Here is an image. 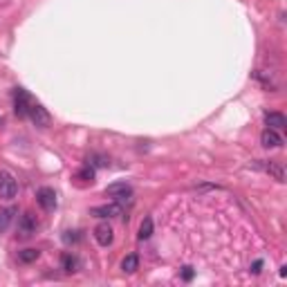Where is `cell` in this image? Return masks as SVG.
Listing matches in <instances>:
<instances>
[{"mask_svg": "<svg viewBox=\"0 0 287 287\" xmlns=\"http://www.w3.org/2000/svg\"><path fill=\"white\" fill-rule=\"evenodd\" d=\"M18 195V182L16 177L7 171H0V197L3 200H14Z\"/></svg>", "mask_w": 287, "mask_h": 287, "instance_id": "1", "label": "cell"}, {"mask_svg": "<svg viewBox=\"0 0 287 287\" xmlns=\"http://www.w3.org/2000/svg\"><path fill=\"white\" fill-rule=\"evenodd\" d=\"M36 229H38V220H36V216L34 213H23L20 216V220H18V238L20 240H27V238H32L34 233H36Z\"/></svg>", "mask_w": 287, "mask_h": 287, "instance_id": "2", "label": "cell"}, {"mask_svg": "<svg viewBox=\"0 0 287 287\" xmlns=\"http://www.w3.org/2000/svg\"><path fill=\"white\" fill-rule=\"evenodd\" d=\"M106 195L108 197H112L114 202H126V200H130V195H133V186L130 184H126V182H114V184H110L106 189Z\"/></svg>", "mask_w": 287, "mask_h": 287, "instance_id": "3", "label": "cell"}, {"mask_svg": "<svg viewBox=\"0 0 287 287\" xmlns=\"http://www.w3.org/2000/svg\"><path fill=\"white\" fill-rule=\"evenodd\" d=\"M27 117L32 119V124L36 128H48L50 124H52V117H50V112L45 110L40 103H32L29 106V112H27Z\"/></svg>", "mask_w": 287, "mask_h": 287, "instance_id": "4", "label": "cell"}, {"mask_svg": "<svg viewBox=\"0 0 287 287\" xmlns=\"http://www.w3.org/2000/svg\"><path fill=\"white\" fill-rule=\"evenodd\" d=\"M29 106H32V99H29L27 90L16 88V92H14V112H16L18 117H27Z\"/></svg>", "mask_w": 287, "mask_h": 287, "instance_id": "5", "label": "cell"}, {"mask_svg": "<svg viewBox=\"0 0 287 287\" xmlns=\"http://www.w3.org/2000/svg\"><path fill=\"white\" fill-rule=\"evenodd\" d=\"M36 202H38L40 209H45V211H54V209H56V193H54V189H50V186L38 189V191H36Z\"/></svg>", "mask_w": 287, "mask_h": 287, "instance_id": "6", "label": "cell"}, {"mask_svg": "<svg viewBox=\"0 0 287 287\" xmlns=\"http://www.w3.org/2000/svg\"><path fill=\"white\" fill-rule=\"evenodd\" d=\"M121 204L119 202H114V204H101V207H95V209H90V213L95 218H117V216H121Z\"/></svg>", "mask_w": 287, "mask_h": 287, "instance_id": "7", "label": "cell"}, {"mask_svg": "<svg viewBox=\"0 0 287 287\" xmlns=\"http://www.w3.org/2000/svg\"><path fill=\"white\" fill-rule=\"evenodd\" d=\"M112 227H110V224H108V222H101V224H99V227L95 229V240H97V242L99 244H101V247H108V244H110L112 242Z\"/></svg>", "mask_w": 287, "mask_h": 287, "instance_id": "8", "label": "cell"}, {"mask_svg": "<svg viewBox=\"0 0 287 287\" xmlns=\"http://www.w3.org/2000/svg\"><path fill=\"white\" fill-rule=\"evenodd\" d=\"M260 144L265 146V148H278V146H283V137H280L276 130H263V135H260Z\"/></svg>", "mask_w": 287, "mask_h": 287, "instance_id": "9", "label": "cell"}, {"mask_svg": "<svg viewBox=\"0 0 287 287\" xmlns=\"http://www.w3.org/2000/svg\"><path fill=\"white\" fill-rule=\"evenodd\" d=\"M265 124H267V128H271V130H283L287 126V119H285V114H280V112H267L265 114Z\"/></svg>", "mask_w": 287, "mask_h": 287, "instance_id": "10", "label": "cell"}, {"mask_svg": "<svg viewBox=\"0 0 287 287\" xmlns=\"http://www.w3.org/2000/svg\"><path fill=\"white\" fill-rule=\"evenodd\" d=\"M139 269V256L137 254H128L126 258L121 260V271L124 274H135Z\"/></svg>", "mask_w": 287, "mask_h": 287, "instance_id": "11", "label": "cell"}, {"mask_svg": "<svg viewBox=\"0 0 287 287\" xmlns=\"http://www.w3.org/2000/svg\"><path fill=\"white\" fill-rule=\"evenodd\" d=\"M61 267H63L67 274H72V271L79 269V258H76L74 254H63L61 256Z\"/></svg>", "mask_w": 287, "mask_h": 287, "instance_id": "12", "label": "cell"}, {"mask_svg": "<svg viewBox=\"0 0 287 287\" xmlns=\"http://www.w3.org/2000/svg\"><path fill=\"white\" fill-rule=\"evenodd\" d=\"M265 171H267L274 180L285 182V169H283V164H278V161H269V164H265Z\"/></svg>", "mask_w": 287, "mask_h": 287, "instance_id": "13", "label": "cell"}, {"mask_svg": "<svg viewBox=\"0 0 287 287\" xmlns=\"http://www.w3.org/2000/svg\"><path fill=\"white\" fill-rule=\"evenodd\" d=\"M14 216H16V209L14 207H7V209H0V233L5 231V229L12 224Z\"/></svg>", "mask_w": 287, "mask_h": 287, "instance_id": "14", "label": "cell"}, {"mask_svg": "<svg viewBox=\"0 0 287 287\" xmlns=\"http://www.w3.org/2000/svg\"><path fill=\"white\" fill-rule=\"evenodd\" d=\"M38 256H40L38 249H23V252H18V263H23V265L36 263V260H38Z\"/></svg>", "mask_w": 287, "mask_h": 287, "instance_id": "15", "label": "cell"}, {"mask_svg": "<svg viewBox=\"0 0 287 287\" xmlns=\"http://www.w3.org/2000/svg\"><path fill=\"white\" fill-rule=\"evenodd\" d=\"M150 236H153V218H144L142 224H139L137 238H139V240H148Z\"/></svg>", "mask_w": 287, "mask_h": 287, "instance_id": "16", "label": "cell"}, {"mask_svg": "<svg viewBox=\"0 0 287 287\" xmlns=\"http://www.w3.org/2000/svg\"><path fill=\"white\" fill-rule=\"evenodd\" d=\"M76 177H79V180H83V182H95V169H92L90 164L83 166L79 173H76Z\"/></svg>", "mask_w": 287, "mask_h": 287, "instance_id": "17", "label": "cell"}, {"mask_svg": "<svg viewBox=\"0 0 287 287\" xmlns=\"http://www.w3.org/2000/svg\"><path fill=\"white\" fill-rule=\"evenodd\" d=\"M182 278H184V280H191V278H193V267H184V269H182Z\"/></svg>", "mask_w": 287, "mask_h": 287, "instance_id": "18", "label": "cell"}, {"mask_svg": "<svg viewBox=\"0 0 287 287\" xmlns=\"http://www.w3.org/2000/svg\"><path fill=\"white\" fill-rule=\"evenodd\" d=\"M92 159V164H95V166H106V159H103V157H90Z\"/></svg>", "mask_w": 287, "mask_h": 287, "instance_id": "19", "label": "cell"}, {"mask_svg": "<svg viewBox=\"0 0 287 287\" xmlns=\"http://www.w3.org/2000/svg\"><path fill=\"white\" fill-rule=\"evenodd\" d=\"M260 267H263V260H256V263H254V274H260Z\"/></svg>", "mask_w": 287, "mask_h": 287, "instance_id": "20", "label": "cell"}]
</instances>
